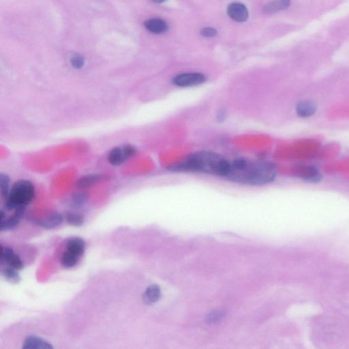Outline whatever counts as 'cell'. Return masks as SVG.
Returning a JSON list of instances; mask_svg holds the SVG:
<instances>
[{
	"instance_id": "obj_1",
	"label": "cell",
	"mask_w": 349,
	"mask_h": 349,
	"mask_svg": "<svg viewBox=\"0 0 349 349\" xmlns=\"http://www.w3.org/2000/svg\"><path fill=\"white\" fill-rule=\"evenodd\" d=\"M277 175V169L270 161L237 158L230 162L226 178L233 182L260 185L272 182Z\"/></svg>"
},
{
	"instance_id": "obj_2",
	"label": "cell",
	"mask_w": 349,
	"mask_h": 349,
	"mask_svg": "<svg viewBox=\"0 0 349 349\" xmlns=\"http://www.w3.org/2000/svg\"><path fill=\"white\" fill-rule=\"evenodd\" d=\"M230 168V161L217 153L200 151L193 153L169 167L174 172H197L226 177Z\"/></svg>"
},
{
	"instance_id": "obj_3",
	"label": "cell",
	"mask_w": 349,
	"mask_h": 349,
	"mask_svg": "<svg viewBox=\"0 0 349 349\" xmlns=\"http://www.w3.org/2000/svg\"><path fill=\"white\" fill-rule=\"evenodd\" d=\"M35 196V187L32 182L29 180L20 179L12 185L5 199V210L12 211L19 207H27L32 203Z\"/></svg>"
},
{
	"instance_id": "obj_4",
	"label": "cell",
	"mask_w": 349,
	"mask_h": 349,
	"mask_svg": "<svg viewBox=\"0 0 349 349\" xmlns=\"http://www.w3.org/2000/svg\"><path fill=\"white\" fill-rule=\"evenodd\" d=\"M206 80V76L199 72H185L174 76L172 83L175 86L189 87L203 84Z\"/></svg>"
},
{
	"instance_id": "obj_5",
	"label": "cell",
	"mask_w": 349,
	"mask_h": 349,
	"mask_svg": "<svg viewBox=\"0 0 349 349\" xmlns=\"http://www.w3.org/2000/svg\"><path fill=\"white\" fill-rule=\"evenodd\" d=\"M294 174L300 179L310 183L320 182L323 179V175L319 169L312 165H298L294 169Z\"/></svg>"
},
{
	"instance_id": "obj_6",
	"label": "cell",
	"mask_w": 349,
	"mask_h": 349,
	"mask_svg": "<svg viewBox=\"0 0 349 349\" xmlns=\"http://www.w3.org/2000/svg\"><path fill=\"white\" fill-rule=\"evenodd\" d=\"M1 261L6 263L9 267L17 270H21L24 267V264L19 256L12 248L8 247H1Z\"/></svg>"
},
{
	"instance_id": "obj_7",
	"label": "cell",
	"mask_w": 349,
	"mask_h": 349,
	"mask_svg": "<svg viewBox=\"0 0 349 349\" xmlns=\"http://www.w3.org/2000/svg\"><path fill=\"white\" fill-rule=\"evenodd\" d=\"M227 13L234 21L244 22L248 19V11L245 5L241 3H231L227 8Z\"/></svg>"
},
{
	"instance_id": "obj_8",
	"label": "cell",
	"mask_w": 349,
	"mask_h": 349,
	"mask_svg": "<svg viewBox=\"0 0 349 349\" xmlns=\"http://www.w3.org/2000/svg\"><path fill=\"white\" fill-rule=\"evenodd\" d=\"M63 221V218L61 214L58 212H54L47 216L45 219L36 220L34 221V223L42 228L52 229L59 227L62 224Z\"/></svg>"
},
{
	"instance_id": "obj_9",
	"label": "cell",
	"mask_w": 349,
	"mask_h": 349,
	"mask_svg": "<svg viewBox=\"0 0 349 349\" xmlns=\"http://www.w3.org/2000/svg\"><path fill=\"white\" fill-rule=\"evenodd\" d=\"M24 349H52L54 348L51 343L45 341L43 338L35 336H30L25 338L23 346Z\"/></svg>"
},
{
	"instance_id": "obj_10",
	"label": "cell",
	"mask_w": 349,
	"mask_h": 349,
	"mask_svg": "<svg viewBox=\"0 0 349 349\" xmlns=\"http://www.w3.org/2000/svg\"><path fill=\"white\" fill-rule=\"evenodd\" d=\"M21 219V216L17 215L15 213L10 217L6 218L4 212L1 210L0 216V231L3 232L15 229L19 225Z\"/></svg>"
},
{
	"instance_id": "obj_11",
	"label": "cell",
	"mask_w": 349,
	"mask_h": 349,
	"mask_svg": "<svg viewBox=\"0 0 349 349\" xmlns=\"http://www.w3.org/2000/svg\"><path fill=\"white\" fill-rule=\"evenodd\" d=\"M296 113L299 117L303 118L310 117L316 112L317 106L314 102L311 101H301L296 105Z\"/></svg>"
},
{
	"instance_id": "obj_12",
	"label": "cell",
	"mask_w": 349,
	"mask_h": 349,
	"mask_svg": "<svg viewBox=\"0 0 349 349\" xmlns=\"http://www.w3.org/2000/svg\"><path fill=\"white\" fill-rule=\"evenodd\" d=\"M66 250L79 258L81 257L85 252V241L80 237L70 238L67 241Z\"/></svg>"
},
{
	"instance_id": "obj_13",
	"label": "cell",
	"mask_w": 349,
	"mask_h": 349,
	"mask_svg": "<svg viewBox=\"0 0 349 349\" xmlns=\"http://www.w3.org/2000/svg\"><path fill=\"white\" fill-rule=\"evenodd\" d=\"M145 28L153 34H161L167 32L169 26L165 21L161 19H150L144 23Z\"/></svg>"
},
{
	"instance_id": "obj_14",
	"label": "cell",
	"mask_w": 349,
	"mask_h": 349,
	"mask_svg": "<svg viewBox=\"0 0 349 349\" xmlns=\"http://www.w3.org/2000/svg\"><path fill=\"white\" fill-rule=\"evenodd\" d=\"M128 160L123 147H114L109 153L108 161L113 166L117 167L122 165Z\"/></svg>"
},
{
	"instance_id": "obj_15",
	"label": "cell",
	"mask_w": 349,
	"mask_h": 349,
	"mask_svg": "<svg viewBox=\"0 0 349 349\" xmlns=\"http://www.w3.org/2000/svg\"><path fill=\"white\" fill-rule=\"evenodd\" d=\"M161 297V291L160 287L156 285H150L147 287L143 294V300L147 305H152L157 302Z\"/></svg>"
},
{
	"instance_id": "obj_16",
	"label": "cell",
	"mask_w": 349,
	"mask_h": 349,
	"mask_svg": "<svg viewBox=\"0 0 349 349\" xmlns=\"http://www.w3.org/2000/svg\"><path fill=\"white\" fill-rule=\"evenodd\" d=\"M290 5L291 0H274L264 5L263 11L266 14H274L286 10Z\"/></svg>"
},
{
	"instance_id": "obj_17",
	"label": "cell",
	"mask_w": 349,
	"mask_h": 349,
	"mask_svg": "<svg viewBox=\"0 0 349 349\" xmlns=\"http://www.w3.org/2000/svg\"><path fill=\"white\" fill-rule=\"evenodd\" d=\"M103 179V175L100 174H91L83 176L78 180L76 185L80 188H88Z\"/></svg>"
},
{
	"instance_id": "obj_18",
	"label": "cell",
	"mask_w": 349,
	"mask_h": 349,
	"mask_svg": "<svg viewBox=\"0 0 349 349\" xmlns=\"http://www.w3.org/2000/svg\"><path fill=\"white\" fill-rule=\"evenodd\" d=\"M1 275L6 281L12 284L19 283L21 281V276L17 272V270L11 267H5L1 271Z\"/></svg>"
},
{
	"instance_id": "obj_19",
	"label": "cell",
	"mask_w": 349,
	"mask_h": 349,
	"mask_svg": "<svg viewBox=\"0 0 349 349\" xmlns=\"http://www.w3.org/2000/svg\"><path fill=\"white\" fill-rule=\"evenodd\" d=\"M78 261H79L78 256L66 250L61 256V263L65 268L70 269L75 266L77 264Z\"/></svg>"
},
{
	"instance_id": "obj_20",
	"label": "cell",
	"mask_w": 349,
	"mask_h": 349,
	"mask_svg": "<svg viewBox=\"0 0 349 349\" xmlns=\"http://www.w3.org/2000/svg\"><path fill=\"white\" fill-rule=\"evenodd\" d=\"M67 223L73 227H81L84 224V216L76 213H70L66 216Z\"/></svg>"
},
{
	"instance_id": "obj_21",
	"label": "cell",
	"mask_w": 349,
	"mask_h": 349,
	"mask_svg": "<svg viewBox=\"0 0 349 349\" xmlns=\"http://www.w3.org/2000/svg\"><path fill=\"white\" fill-rule=\"evenodd\" d=\"M0 188H1V194L4 199L8 196L10 192V178L6 174H0Z\"/></svg>"
},
{
	"instance_id": "obj_22",
	"label": "cell",
	"mask_w": 349,
	"mask_h": 349,
	"mask_svg": "<svg viewBox=\"0 0 349 349\" xmlns=\"http://www.w3.org/2000/svg\"><path fill=\"white\" fill-rule=\"evenodd\" d=\"M85 58L81 55H74L70 59L71 64L74 68L81 69L85 64Z\"/></svg>"
},
{
	"instance_id": "obj_23",
	"label": "cell",
	"mask_w": 349,
	"mask_h": 349,
	"mask_svg": "<svg viewBox=\"0 0 349 349\" xmlns=\"http://www.w3.org/2000/svg\"><path fill=\"white\" fill-rule=\"evenodd\" d=\"M225 317V313L223 311H214L207 316V321L210 323H215L221 321Z\"/></svg>"
},
{
	"instance_id": "obj_24",
	"label": "cell",
	"mask_w": 349,
	"mask_h": 349,
	"mask_svg": "<svg viewBox=\"0 0 349 349\" xmlns=\"http://www.w3.org/2000/svg\"><path fill=\"white\" fill-rule=\"evenodd\" d=\"M87 199V196L83 192H77L72 196V202L76 206H81L86 202Z\"/></svg>"
},
{
	"instance_id": "obj_25",
	"label": "cell",
	"mask_w": 349,
	"mask_h": 349,
	"mask_svg": "<svg viewBox=\"0 0 349 349\" xmlns=\"http://www.w3.org/2000/svg\"><path fill=\"white\" fill-rule=\"evenodd\" d=\"M123 149L124 150L125 155H126L128 159L130 158L134 157L136 154V149L132 145H123Z\"/></svg>"
},
{
	"instance_id": "obj_26",
	"label": "cell",
	"mask_w": 349,
	"mask_h": 349,
	"mask_svg": "<svg viewBox=\"0 0 349 349\" xmlns=\"http://www.w3.org/2000/svg\"><path fill=\"white\" fill-rule=\"evenodd\" d=\"M201 34L204 37H214L217 34V31L213 27H205L201 30Z\"/></svg>"
},
{
	"instance_id": "obj_27",
	"label": "cell",
	"mask_w": 349,
	"mask_h": 349,
	"mask_svg": "<svg viewBox=\"0 0 349 349\" xmlns=\"http://www.w3.org/2000/svg\"><path fill=\"white\" fill-rule=\"evenodd\" d=\"M152 1H155L156 3H161L166 1V0H152Z\"/></svg>"
}]
</instances>
